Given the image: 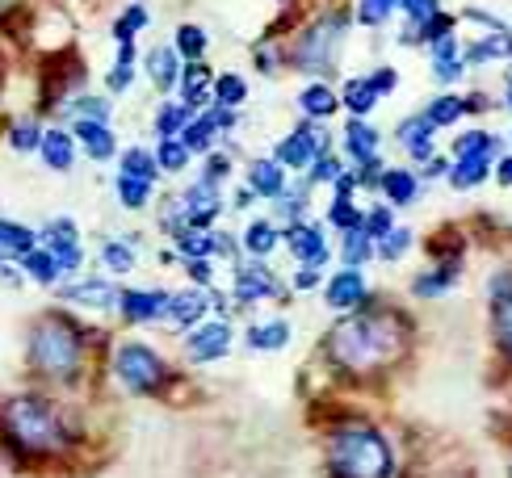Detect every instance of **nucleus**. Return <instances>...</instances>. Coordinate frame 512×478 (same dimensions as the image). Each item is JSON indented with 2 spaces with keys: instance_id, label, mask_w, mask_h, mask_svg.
Masks as SVG:
<instances>
[{
  "instance_id": "57",
  "label": "nucleus",
  "mask_w": 512,
  "mask_h": 478,
  "mask_svg": "<svg viewBox=\"0 0 512 478\" xmlns=\"http://www.w3.org/2000/svg\"><path fill=\"white\" fill-rule=\"evenodd\" d=\"M185 269H189V277H194L198 286H210V277H215V273H210V260H206V256H198V260H185Z\"/></svg>"
},
{
  "instance_id": "56",
  "label": "nucleus",
  "mask_w": 512,
  "mask_h": 478,
  "mask_svg": "<svg viewBox=\"0 0 512 478\" xmlns=\"http://www.w3.org/2000/svg\"><path fill=\"white\" fill-rule=\"evenodd\" d=\"M370 84H374V93H378V97H387V93H395L399 72H395V68H378V72L370 76Z\"/></svg>"
},
{
  "instance_id": "15",
  "label": "nucleus",
  "mask_w": 512,
  "mask_h": 478,
  "mask_svg": "<svg viewBox=\"0 0 512 478\" xmlns=\"http://www.w3.org/2000/svg\"><path fill=\"white\" fill-rule=\"evenodd\" d=\"M248 189L256 193V198L277 202V198L286 193V168L277 164V160H252V168H248Z\"/></svg>"
},
{
  "instance_id": "43",
  "label": "nucleus",
  "mask_w": 512,
  "mask_h": 478,
  "mask_svg": "<svg viewBox=\"0 0 512 478\" xmlns=\"http://www.w3.org/2000/svg\"><path fill=\"white\" fill-rule=\"evenodd\" d=\"M156 164L164 172H181L189 164V147L181 139H160V151H156Z\"/></svg>"
},
{
  "instance_id": "25",
  "label": "nucleus",
  "mask_w": 512,
  "mask_h": 478,
  "mask_svg": "<svg viewBox=\"0 0 512 478\" xmlns=\"http://www.w3.org/2000/svg\"><path fill=\"white\" fill-rule=\"evenodd\" d=\"M492 164H496V156H466V160H454L450 185H454V189H475V185H483L487 177H492Z\"/></svg>"
},
{
  "instance_id": "32",
  "label": "nucleus",
  "mask_w": 512,
  "mask_h": 478,
  "mask_svg": "<svg viewBox=\"0 0 512 478\" xmlns=\"http://www.w3.org/2000/svg\"><path fill=\"white\" fill-rule=\"evenodd\" d=\"M181 97H185V105H194V110L210 97V72H206L202 59H194V63L185 68V76H181Z\"/></svg>"
},
{
  "instance_id": "61",
  "label": "nucleus",
  "mask_w": 512,
  "mask_h": 478,
  "mask_svg": "<svg viewBox=\"0 0 512 478\" xmlns=\"http://www.w3.org/2000/svg\"><path fill=\"white\" fill-rule=\"evenodd\" d=\"M496 181H500L504 189H512V151L496 160Z\"/></svg>"
},
{
  "instance_id": "13",
  "label": "nucleus",
  "mask_w": 512,
  "mask_h": 478,
  "mask_svg": "<svg viewBox=\"0 0 512 478\" xmlns=\"http://www.w3.org/2000/svg\"><path fill=\"white\" fill-rule=\"evenodd\" d=\"M273 286H277V277H273V273H269L256 256L248 260V265H240V269H236V298H240V302H261V298H273V294H277Z\"/></svg>"
},
{
  "instance_id": "26",
  "label": "nucleus",
  "mask_w": 512,
  "mask_h": 478,
  "mask_svg": "<svg viewBox=\"0 0 512 478\" xmlns=\"http://www.w3.org/2000/svg\"><path fill=\"white\" fill-rule=\"evenodd\" d=\"M38 151H42V160H47V168H55V172H68L72 160H76L68 130H47V135H42V143H38Z\"/></svg>"
},
{
  "instance_id": "10",
  "label": "nucleus",
  "mask_w": 512,
  "mask_h": 478,
  "mask_svg": "<svg viewBox=\"0 0 512 478\" xmlns=\"http://www.w3.org/2000/svg\"><path fill=\"white\" fill-rule=\"evenodd\" d=\"M227 349H231V328H227V319L198 323V328L189 332V340H185L189 361H219Z\"/></svg>"
},
{
  "instance_id": "16",
  "label": "nucleus",
  "mask_w": 512,
  "mask_h": 478,
  "mask_svg": "<svg viewBox=\"0 0 512 478\" xmlns=\"http://www.w3.org/2000/svg\"><path fill=\"white\" fill-rule=\"evenodd\" d=\"M206 307H210V294L202 286L181 290V294L168 298V319L181 323V328H198V323L206 319Z\"/></svg>"
},
{
  "instance_id": "14",
  "label": "nucleus",
  "mask_w": 512,
  "mask_h": 478,
  "mask_svg": "<svg viewBox=\"0 0 512 478\" xmlns=\"http://www.w3.org/2000/svg\"><path fill=\"white\" fill-rule=\"evenodd\" d=\"M68 302H80V307H93V311H114L118 307V286L101 277H89V281H76V286H63L59 290Z\"/></svg>"
},
{
  "instance_id": "24",
  "label": "nucleus",
  "mask_w": 512,
  "mask_h": 478,
  "mask_svg": "<svg viewBox=\"0 0 512 478\" xmlns=\"http://www.w3.org/2000/svg\"><path fill=\"white\" fill-rule=\"evenodd\" d=\"M290 344V323L286 319H269V323H256V328H248V349L256 353H277Z\"/></svg>"
},
{
  "instance_id": "60",
  "label": "nucleus",
  "mask_w": 512,
  "mask_h": 478,
  "mask_svg": "<svg viewBox=\"0 0 512 478\" xmlns=\"http://www.w3.org/2000/svg\"><path fill=\"white\" fill-rule=\"evenodd\" d=\"M353 189H361L357 185V172H340V177H336V198H349Z\"/></svg>"
},
{
  "instance_id": "2",
  "label": "nucleus",
  "mask_w": 512,
  "mask_h": 478,
  "mask_svg": "<svg viewBox=\"0 0 512 478\" xmlns=\"http://www.w3.org/2000/svg\"><path fill=\"white\" fill-rule=\"evenodd\" d=\"M0 428L17 453H30V458H51V453L68 449V428H63L59 411L38 399V395H17L0 411Z\"/></svg>"
},
{
  "instance_id": "33",
  "label": "nucleus",
  "mask_w": 512,
  "mask_h": 478,
  "mask_svg": "<svg viewBox=\"0 0 512 478\" xmlns=\"http://www.w3.org/2000/svg\"><path fill=\"white\" fill-rule=\"evenodd\" d=\"M277 239H282V235H277V227H273L269 219H252L248 231H244V248H248L256 260H265V256L277 248Z\"/></svg>"
},
{
  "instance_id": "46",
  "label": "nucleus",
  "mask_w": 512,
  "mask_h": 478,
  "mask_svg": "<svg viewBox=\"0 0 512 478\" xmlns=\"http://www.w3.org/2000/svg\"><path fill=\"white\" fill-rule=\"evenodd\" d=\"M215 97H219V105H231V110H236V105L248 97V84L236 72H227V76L215 80Z\"/></svg>"
},
{
  "instance_id": "1",
  "label": "nucleus",
  "mask_w": 512,
  "mask_h": 478,
  "mask_svg": "<svg viewBox=\"0 0 512 478\" xmlns=\"http://www.w3.org/2000/svg\"><path fill=\"white\" fill-rule=\"evenodd\" d=\"M324 349L336 365H345L349 374H370V369L391 365L403 349H408V328L399 315H353L332 323Z\"/></svg>"
},
{
  "instance_id": "17",
  "label": "nucleus",
  "mask_w": 512,
  "mask_h": 478,
  "mask_svg": "<svg viewBox=\"0 0 512 478\" xmlns=\"http://www.w3.org/2000/svg\"><path fill=\"white\" fill-rule=\"evenodd\" d=\"M324 298H328V307H336V311L357 307V302L366 298V277H361V269H345V273H336V277L328 281Z\"/></svg>"
},
{
  "instance_id": "11",
  "label": "nucleus",
  "mask_w": 512,
  "mask_h": 478,
  "mask_svg": "<svg viewBox=\"0 0 512 478\" xmlns=\"http://www.w3.org/2000/svg\"><path fill=\"white\" fill-rule=\"evenodd\" d=\"M168 298L164 290H122L118 294V311L126 323H152V319H164L168 315Z\"/></svg>"
},
{
  "instance_id": "8",
  "label": "nucleus",
  "mask_w": 512,
  "mask_h": 478,
  "mask_svg": "<svg viewBox=\"0 0 512 478\" xmlns=\"http://www.w3.org/2000/svg\"><path fill=\"white\" fill-rule=\"evenodd\" d=\"M181 202H185V219H189V227H194V231H206V227L223 214L219 181H210V177H202L198 185H189V189L181 193Z\"/></svg>"
},
{
  "instance_id": "45",
  "label": "nucleus",
  "mask_w": 512,
  "mask_h": 478,
  "mask_svg": "<svg viewBox=\"0 0 512 478\" xmlns=\"http://www.w3.org/2000/svg\"><path fill=\"white\" fill-rule=\"evenodd\" d=\"M143 26H147V9L143 5H131V9H122V17L114 21V38L118 42H131Z\"/></svg>"
},
{
  "instance_id": "63",
  "label": "nucleus",
  "mask_w": 512,
  "mask_h": 478,
  "mask_svg": "<svg viewBox=\"0 0 512 478\" xmlns=\"http://www.w3.org/2000/svg\"><path fill=\"white\" fill-rule=\"evenodd\" d=\"M118 63H135V42H118Z\"/></svg>"
},
{
  "instance_id": "21",
  "label": "nucleus",
  "mask_w": 512,
  "mask_h": 478,
  "mask_svg": "<svg viewBox=\"0 0 512 478\" xmlns=\"http://www.w3.org/2000/svg\"><path fill=\"white\" fill-rule=\"evenodd\" d=\"M466 63H496V59H512V30L504 26V30H492L487 38H479V42H471L466 47V55H462Z\"/></svg>"
},
{
  "instance_id": "42",
  "label": "nucleus",
  "mask_w": 512,
  "mask_h": 478,
  "mask_svg": "<svg viewBox=\"0 0 512 478\" xmlns=\"http://www.w3.org/2000/svg\"><path fill=\"white\" fill-rule=\"evenodd\" d=\"M399 9V0H357V21L361 26H382Z\"/></svg>"
},
{
  "instance_id": "36",
  "label": "nucleus",
  "mask_w": 512,
  "mask_h": 478,
  "mask_svg": "<svg viewBox=\"0 0 512 478\" xmlns=\"http://www.w3.org/2000/svg\"><path fill=\"white\" fill-rule=\"evenodd\" d=\"M0 252L5 256H26V252H34V231H26V227H17V223H9V219H0Z\"/></svg>"
},
{
  "instance_id": "12",
  "label": "nucleus",
  "mask_w": 512,
  "mask_h": 478,
  "mask_svg": "<svg viewBox=\"0 0 512 478\" xmlns=\"http://www.w3.org/2000/svg\"><path fill=\"white\" fill-rule=\"evenodd\" d=\"M42 239H47V252L55 256V265H59V273H72V269H80V239H76V227L68 223V219H59V223H51L47 231H42Z\"/></svg>"
},
{
  "instance_id": "29",
  "label": "nucleus",
  "mask_w": 512,
  "mask_h": 478,
  "mask_svg": "<svg viewBox=\"0 0 512 478\" xmlns=\"http://www.w3.org/2000/svg\"><path fill=\"white\" fill-rule=\"evenodd\" d=\"M458 269H462V260H445V265H437L433 273H420L412 290H416L420 298H437V294H445V290H450L454 281H458Z\"/></svg>"
},
{
  "instance_id": "47",
  "label": "nucleus",
  "mask_w": 512,
  "mask_h": 478,
  "mask_svg": "<svg viewBox=\"0 0 512 478\" xmlns=\"http://www.w3.org/2000/svg\"><path fill=\"white\" fill-rule=\"evenodd\" d=\"M408 248H412V231H403V227L387 231V235H382L378 244H374V252H378V256H387V260H399Z\"/></svg>"
},
{
  "instance_id": "18",
  "label": "nucleus",
  "mask_w": 512,
  "mask_h": 478,
  "mask_svg": "<svg viewBox=\"0 0 512 478\" xmlns=\"http://www.w3.org/2000/svg\"><path fill=\"white\" fill-rule=\"evenodd\" d=\"M76 139L84 143V151H89L93 160H110L114 151H118L114 130L105 126V122H93V118H80V122H76Z\"/></svg>"
},
{
  "instance_id": "6",
  "label": "nucleus",
  "mask_w": 512,
  "mask_h": 478,
  "mask_svg": "<svg viewBox=\"0 0 512 478\" xmlns=\"http://www.w3.org/2000/svg\"><path fill=\"white\" fill-rule=\"evenodd\" d=\"M114 369H118L122 386H131L135 395H152L164 382V361L147 349V344H122L114 353Z\"/></svg>"
},
{
  "instance_id": "49",
  "label": "nucleus",
  "mask_w": 512,
  "mask_h": 478,
  "mask_svg": "<svg viewBox=\"0 0 512 478\" xmlns=\"http://www.w3.org/2000/svg\"><path fill=\"white\" fill-rule=\"evenodd\" d=\"M177 55L202 59V55H206V34H202L198 26H181V30H177Z\"/></svg>"
},
{
  "instance_id": "37",
  "label": "nucleus",
  "mask_w": 512,
  "mask_h": 478,
  "mask_svg": "<svg viewBox=\"0 0 512 478\" xmlns=\"http://www.w3.org/2000/svg\"><path fill=\"white\" fill-rule=\"evenodd\" d=\"M215 135H219L215 122H210V118H194V122L181 130V143L189 147V156H206L210 143H215Z\"/></svg>"
},
{
  "instance_id": "55",
  "label": "nucleus",
  "mask_w": 512,
  "mask_h": 478,
  "mask_svg": "<svg viewBox=\"0 0 512 478\" xmlns=\"http://www.w3.org/2000/svg\"><path fill=\"white\" fill-rule=\"evenodd\" d=\"M340 177V164L332 160V156H319L315 164H311V181L307 185H315V181H336Z\"/></svg>"
},
{
  "instance_id": "52",
  "label": "nucleus",
  "mask_w": 512,
  "mask_h": 478,
  "mask_svg": "<svg viewBox=\"0 0 512 478\" xmlns=\"http://www.w3.org/2000/svg\"><path fill=\"white\" fill-rule=\"evenodd\" d=\"M9 139H13L17 151H34V147L42 143V130H38V122L26 118V122H17V126L9 130Z\"/></svg>"
},
{
  "instance_id": "40",
  "label": "nucleus",
  "mask_w": 512,
  "mask_h": 478,
  "mask_svg": "<svg viewBox=\"0 0 512 478\" xmlns=\"http://www.w3.org/2000/svg\"><path fill=\"white\" fill-rule=\"evenodd\" d=\"M370 256H374V244H370L366 227H353V231H345V265H349V269H361Z\"/></svg>"
},
{
  "instance_id": "44",
  "label": "nucleus",
  "mask_w": 512,
  "mask_h": 478,
  "mask_svg": "<svg viewBox=\"0 0 512 478\" xmlns=\"http://www.w3.org/2000/svg\"><path fill=\"white\" fill-rule=\"evenodd\" d=\"M101 260H105V269H110V273H131L135 269V248L122 244V239H114V244H105Z\"/></svg>"
},
{
  "instance_id": "38",
  "label": "nucleus",
  "mask_w": 512,
  "mask_h": 478,
  "mask_svg": "<svg viewBox=\"0 0 512 478\" xmlns=\"http://www.w3.org/2000/svg\"><path fill=\"white\" fill-rule=\"evenodd\" d=\"M21 269H26L34 281H42V286H51V281L59 277V265H55V256L47 248H34V252L21 256Z\"/></svg>"
},
{
  "instance_id": "23",
  "label": "nucleus",
  "mask_w": 512,
  "mask_h": 478,
  "mask_svg": "<svg viewBox=\"0 0 512 478\" xmlns=\"http://www.w3.org/2000/svg\"><path fill=\"white\" fill-rule=\"evenodd\" d=\"M345 151L353 156V164L374 160V151H378V130H374L366 118H353V122L345 126Z\"/></svg>"
},
{
  "instance_id": "9",
  "label": "nucleus",
  "mask_w": 512,
  "mask_h": 478,
  "mask_svg": "<svg viewBox=\"0 0 512 478\" xmlns=\"http://www.w3.org/2000/svg\"><path fill=\"white\" fill-rule=\"evenodd\" d=\"M286 244H290V252H294L298 265H311V269H324L328 256H332L324 231L311 227V223H290V227H286Z\"/></svg>"
},
{
  "instance_id": "28",
  "label": "nucleus",
  "mask_w": 512,
  "mask_h": 478,
  "mask_svg": "<svg viewBox=\"0 0 512 478\" xmlns=\"http://www.w3.org/2000/svg\"><path fill=\"white\" fill-rule=\"evenodd\" d=\"M500 139L487 135V130H462V135L454 139V160H466V156H500Z\"/></svg>"
},
{
  "instance_id": "53",
  "label": "nucleus",
  "mask_w": 512,
  "mask_h": 478,
  "mask_svg": "<svg viewBox=\"0 0 512 478\" xmlns=\"http://www.w3.org/2000/svg\"><path fill=\"white\" fill-rule=\"evenodd\" d=\"M399 9L408 13L412 26H420V21H429V17H437V13H441L437 0H399Z\"/></svg>"
},
{
  "instance_id": "35",
  "label": "nucleus",
  "mask_w": 512,
  "mask_h": 478,
  "mask_svg": "<svg viewBox=\"0 0 512 478\" xmlns=\"http://www.w3.org/2000/svg\"><path fill=\"white\" fill-rule=\"evenodd\" d=\"M340 101L353 110V118H366L370 110H374V101H378V93H374V84H370V76H361V80H349L345 84V93H340Z\"/></svg>"
},
{
  "instance_id": "3",
  "label": "nucleus",
  "mask_w": 512,
  "mask_h": 478,
  "mask_svg": "<svg viewBox=\"0 0 512 478\" xmlns=\"http://www.w3.org/2000/svg\"><path fill=\"white\" fill-rule=\"evenodd\" d=\"M328 470L332 478H391L395 453L378 428L370 424H345L328 441Z\"/></svg>"
},
{
  "instance_id": "58",
  "label": "nucleus",
  "mask_w": 512,
  "mask_h": 478,
  "mask_svg": "<svg viewBox=\"0 0 512 478\" xmlns=\"http://www.w3.org/2000/svg\"><path fill=\"white\" fill-rule=\"evenodd\" d=\"M131 76H135V72H131V63H118V68L110 72V89H114V93H122L126 84H131Z\"/></svg>"
},
{
  "instance_id": "4",
  "label": "nucleus",
  "mask_w": 512,
  "mask_h": 478,
  "mask_svg": "<svg viewBox=\"0 0 512 478\" xmlns=\"http://www.w3.org/2000/svg\"><path fill=\"white\" fill-rule=\"evenodd\" d=\"M30 361L38 374L72 382L84 365V336L68 315H42L30 332Z\"/></svg>"
},
{
  "instance_id": "5",
  "label": "nucleus",
  "mask_w": 512,
  "mask_h": 478,
  "mask_svg": "<svg viewBox=\"0 0 512 478\" xmlns=\"http://www.w3.org/2000/svg\"><path fill=\"white\" fill-rule=\"evenodd\" d=\"M345 30L349 21L345 17H319L315 26L298 38V51H294V63L303 72H315V76H328L340 59V42H345Z\"/></svg>"
},
{
  "instance_id": "48",
  "label": "nucleus",
  "mask_w": 512,
  "mask_h": 478,
  "mask_svg": "<svg viewBox=\"0 0 512 478\" xmlns=\"http://www.w3.org/2000/svg\"><path fill=\"white\" fill-rule=\"evenodd\" d=\"M328 219L340 227V231H353V227H361V223H366V214H361L349 198H336L332 202V210H328Z\"/></svg>"
},
{
  "instance_id": "50",
  "label": "nucleus",
  "mask_w": 512,
  "mask_h": 478,
  "mask_svg": "<svg viewBox=\"0 0 512 478\" xmlns=\"http://www.w3.org/2000/svg\"><path fill=\"white\" fill-rule=\"evenodd\" d=\"M496 340H500V349L504 357L512 361V294L496 307Z\"/></svg>"
},
{
  "instance_id": "20",
  "label": "nucleus",
  "mask_w": 512,
  "mask_h": 478,
  "mask_svg": "<svg viewBox=\"0 0 512 478\" xmlns=\"http://www.w3.org/2000/svg\"><path fill=\"white\" fill-rule=\"evenodd\" d=\"M433 130H437V126L424 118V114H420V118H408V122L399 126V139H403V147H408L412 160H420V164L433 160Z\"/></svg>"
},
{
  "instance_id": "31",
  "label": "nucleus",
  "mask_w": 512,
  "mask_h": 478,
  "mask_svg": "<svg viewBox=\"0 0 512 478\" xmlns=\"http://www.w3.org/2000/svg\"><path fill=\"white\" fill-rule=\"evenodd\" d=\"M198 118V110H194V105H173V101H168L164 105V110L156 114V130H160V139H181V130L189 126V122H194Z\"/></svg>"
},
{
  "instance_id": "41",
  "label": "nucleus",
  "mask_w": 512,
  "mask_h": 478,
  "mask_svg": "<svg viewBox=\"0 0 512 478\" xmlns=\"http://www.w3.org/2000/svg\"><path fill=\"white\" fill-rule=\"evenodd\" d=\"M122 172H131V177H143V181H156V172H160V164H156V151H143V147H131L122 156Z\"/></svg>"
},
{
  "instance_id": "27",
  "label": "nucleus",
  "mask_w": 512,
  "mask_h": 478,
  "mask_svg": "<svg viewBox=\"0 0 512 478\" xmlns=\"http://www.w3.org/2000/svg\"><path fill=\"white\" fill-rule=\"evenodd\" d=\"M147 76L156 80V89H177L181 68H177V47H156L147 55Z\"/></svg>"
},
{
  "instance_id": "59",
  "label": "nucleus",
  "mask_w": 512,
  "mask_h": 478,
  "mask_svg": "<svg viewBox=\"0 0 512 478\" xmlns=\"http://www.w3.org/2000/svg\"><path fill=\"white\" fill-rule=\"evenodd\" d=\"M227 172H231V160H227V156H210V164H206V177H210V181L227 177Z\"/></svg>"
},
{
  "instance_id": "62",
  "label": "nucleus",
  "mask_w": 512,
  "mask_h": 478,
  "mask_svg": "<svg viewBox=\"0 0 512 478\" xmlns=\"http://www.w3.org/2000/svg\"><path fill=\"white\" fill-rule=\"evenodd\" d=\"M294 281H298V290H311V286H315V281H319V269H311V265H303V273H298Z\"/></svg>"
},
{
  "instance_id": "19",
  "label": "nucleus",
  "mask_w": 512,
  "mask_h": 478,
  "mask_svg": "<svg viewBox=\"0 0 512 478\" xmlns=\"http://www.w3.org/2000/svg\"><path fill=\"white\" fill-rule=\"evenodd\" d=\"M433 47V72H437V80H445V84H454L462 72H466V59H462V47H458V38L454 34H445V38H437V42H429Z\"/></svg>"
},
{
  "instance_id": "54",
  "label": "nucleus",
  "mask_w": 512,
  "mask_h": 478,
  "mask_svg": "<svg viewBox=\"0 0 512 478\" xmlns=\"http://www.w3.org/2000/svg\"><path fill=\"white\" fill-rule=\"evenodd\" d=\"M72 110H76L80 118H93V122H105V118H110V101H105V97H80V101L72 105Z\"/></svg>"
},
{
  "instance_id": "34",
  "label": "nucleus",
  "mask_w": 512,
  "mask_h": 478,
  "mask_svg": "<svg viewBox=\"0 0 512 478\" xmlns=\"http://www.w3.org/2000/svg\"><path fill=\"white\" fill-rule=\"evenodd\" d=\"M118 202L126 210H143L147 202H152V181L131 177V172H118Z\"/></svg>"
},
{
  "instance_id": "22",
  "label": "nucleus",
  "mask_w": 512,
  "mask_h": 478,
  "mask_svg": "<svg viewBox=\"0 0 512 478\" xmlns=\"http://www.w3.org/2000/svg\"><path fill=\"white\" fill-rule=\"evenodd\" d=\"M378 189L391 198V206H412V202L420 198V181L412 177L408 168H382Z\"/></svg>"
},
{
  "instance_id": "30",
  "label": "nucleus",
  "mask_w": 512,
  "mask_h": 478,
  "mask_svg": "<svg viewBox=\"0 0 512 478\" xmlns=\"http://www.w3.org/2000/svg\"><path fill=\"white\" fill-rule=\"evenodd\" d=\"M298 105H303V114H307L311 122H319V118H332V114H336L340 97L328 89V84H307L303 97H298Z\"/></svg>"
},
{
  "instance_id": "51",
  "label": "nucleus",
  "mask_w": 512,
  "mask_h": 478,
  "mask_svg": "<svg viewBox=\"0 0 512 478\" xmlns=\"http://www.w3.org/2000/svg\"><path fill=\"white\" fill-rule=\"evenodd\" d=\"M361 227H366V235H370V239H382L387 231H395V214H391V206H374V210L366 214V223H361Z\"/></svg>"
},
{
  "instance_id": "39",
  "label": "nucleus",
  "mask_w": 512,
  "mask_h": 478,
  "mask_svg": "<svg viewBox=\"0 0 512 478\" xmlns=\"http://www.w3.org/2000/svg\"><path fill=\"white\" fill-rule=\"evenodd\" d=\"M462 114H466V101H462V97H454V93L437 97V101L429 105V110H424V118H429L433 126H454Z\"/></svg>"
},
{
  "instance_id": "7",
  "label": "nucleus",
  "mask_w": 512,
  "mask_h": 478,
  "mask_svg": "<svg viewBox=\"0 0 512 478\" xmlns=\"http://www.w3.org/2000/svg\"><path fill=\"white\" fill-rule=\"evenodd\" d=\"M319 156H328V135H319V126L307 118L303 126H294L290 135L277 143V164L282 168H290V172H298V168H311Z\"/></svg>"
}]
</instances>
